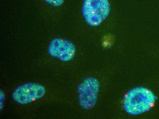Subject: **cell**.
Wrapping results in <instances>:
<instances>
[{
  "label": "cell",
  "instance_id": "1",
  "mask_svg": "<svg viewBox=\"0 0 159 119\" xmlns=\"http://www.w3.org/2000/svg\"><path fill=\"white\" fill-rule=\"evenodd\" d=\"M157 99L151 90L144 87H137L130 90L125 95L123 108L129 115H140L150 111Z\"/></svg>",
  "mask_w": 159,
  "mask_h": 119
},
{
  "label": "cell",
  "instance_id": "2",
  "mask_svg": "<svg viewBox=\"0 0 159 119\" xmlns=\"http://www.w3.org/2000/svg\"><path fill=\"white\" fill-rule=\"evenodd\" d=\"M110 11L108 0H84L82 12L86 23L92 27L102 24Z\"/></svg>",
  "mask_w": 159,
  "mask_h": 119
},
{
  "label": "cell",
  "instance_id": "3",
  "mask_svg": "<svg viewBox=\"0 0 159 119\" xmlns=\"http://www.w3.org/2000/svg\"><path fill=\"white\" fill-rule=\"evenodd\" d=\"M99 82L93 77H89L77 88L78 101L80 107L86 110L93 109L97 103L100 89Z\"/></svg>",
  "mask_w": 159,
  "mask_h": 119
},
{
  "label": "cell",
  "instance_id": "4",
  "mask_svg": "<svg viewBox=\"0 0 159 119\" xmlns=\"http://www.w3.org/2000/svg\"><path fill=\"white\" fill-rule=\"evenodd\" d=\"M46 89L38 83H29L20 85L12 94V98L16 103L27 104L38 100L44 96Z\"/></svg>",
  "mask_w": 159,
  "mask_h": 119
},
{
  "label": "cell",
  "instance_id": "5",
  "mask_svg": "<svg viewBox=\"0 0 159 119\" xmlns=\"http://www.w3.org/2000/svg\"><path fill=\"white\" fill-rule=\"evenodd\" d=\"M75 45L70 40L62 38L53 39L48 46V52L51 57L62 61L68 62L75 56Z\"/></svg>",
  "mask_w": 159,
  "mask_h": 119
},
{
  "label": "cell",
  "instance_id": "6",
  "mask_svg": "<svg viewBox=\"0 0 159 119\" xmlns=\"http://www.w3.org/2000/svg\"><path fill=\"white\" fill-rule=\"evenodd\" d=\"M44 1L53 6L58 7L63 4L65 0H44Z\"/></svg>",
  "mask_w": 159,
  "mask_h": 119
},
{
  "label": "cell",
  "instance_id": "7",
  "mask_svg": "<svg viewBox=\"0 0 159 119\" xmlns=\"http://www.w3.org/2000/svg\"><path fill=\"white\" fill-rule=\"evenodd\" d=\"M0 98H1V110H2L3 106L5 100V94L3 91L1 90L0 92Z\"/></svg>",
  "mask_w": 159,
  "mask_h": 119
}]
</instances>
